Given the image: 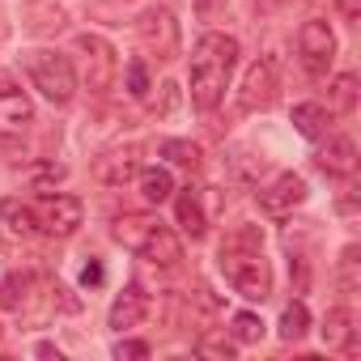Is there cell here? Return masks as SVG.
I'll list each match as a JSON object with an SVG mask.
<instances>
[{
  "instance_id": "obj_1",
  "label": "cell",
  "mask_w": 361,
  "mask_h": 361,
  "mask_svg": "<svg viewBox=\"0 0 361 361\" xmlns=\"http://www.w3.org/2000/svg\"><path fill=\"white\" fill-rule=\"evenodd\" d=\"M234 64H238V39L217 35V30L196 39L192 47V106L196 111H217Z\"/></svg>"
},
{
  "instance_id": "obj_2",
  "label": "cell",
  "mask_w": 361,
  "mask_h": 361,
  "mask_svg": "<svg viewBox=\"0 0 361 361\" xmlns=\"http://www.w3.org/2000/svg\"><path fill=\"white\" fill-rule=\"evenodd\" d=\"M226 281L234 285V293H243L247 302H264L272 293V272H268V259H264V238L255 226H238L226 243H221V255H217Z\"/></svg>"
},
{
  "instance_id": "obj_3",
  "label": "cell",
  "mask_w": 361,
  "mask_h": 361,
  "mask_svg": "<svg viewBox=\"0 0 361 361\" xmlns=\"http://www.w3.org/2000/svg\"><path fill=\"white\" fill-rule=\"evenodd\" d=\"M22 68H26V77L35 81V90H39L47 102L68 106V102L77 98V68H73L68 56H60V51H51V47H35V51L22 56Z\"/></svg>"
},
{
  "instance_id": "obj_4",
  "label": "cell",
  "mask_w": 361,
  "mask_h": 361,
  "mask_svg": "<svg viewBox=\"0 0 361 361\" xmlns=\"http://www.w3.org/2000/svg\"><path fill=\"white\" fill-rule=\"evenodd\" d=\"M77 51H81V81L90 94H106L115 85V73H119V60H115V47L98 35H77Z\"/></svg>"
},
{
  "instance_id": "obj_5",
  "label": "cell",
  "mask_w": 361,
  "mask_h": 361,
  "mask_svg": "<svg viewBox=\"0 0 361 361\" xmlns=\"http://www.w3.org/2000/svg\"><path fill=\"white\" fill-rule=\"evenodd\" d=\"M298 56H302V68L310 77H323L336 60V35L323 18H310L302 30H298Z\"/></svg>"
},
{
  "instance_id": "obj_6",
  "label": "cell",
  "mask_w": 361,
  "mask_h": 361,
  "mask_svg": "<svg viewBox=\"0 0 361 361\" xmlns=\"http://www.w3.org/2000/svg\"><path fill=\"white\" fill-rule=\"evenodd\" d=\"M35 221H39V230L43 234H51V238H68V234H77V226H81V200L77 196H43L39 204H35Z\"/></svg>"
},
{
  "instance_id": "obj_7",
  "label": "cell",
  "mask_w": 361,
  "mask_h": 361,
  "mask_svg": "<svg viewBox=\"0 0 361 361\" xmlns=\"http://www.w3.org/2000/svg\"><path fill=\"white\" fill-rule=\"evenodd\" d=\"M136 35L140 43L157 56V60H174L178 56V22L170 9H149L140 22H136Z\"/></svg>"
},
{
  "instance_id": "obj_8",
  "label": "cell",
  "mask_w": 361,
  "mask_h": 361,
  "mask_svg": "<svg viewBox=\"0 0 361 361\" xmlns=\"http://www.w3.org/2000/svg\"><path fill=\"white\" fill-rule=\"evenodd\" d=\"M272 102H276V68H272V60H255L243 77L238 106L243 111H268Z\"/></svg>"
},
{
  "instance_id": "obj_9",
  "label": "cell",
  "mask_w": 361,
  "mask_h": 361,
  "mask_svg": "<svg viewBox=\"0 0 361 361\" xmlns=\"http://www.w3.org/2000/svg\"><path fill=\"white\" fill-rule=\"evenodd\" d=\"M140 174V149L136 145H123V149H111L102 157H94V178L106 188H123Z\"/></svg>"
},
{
  "instance_id": "obj_10",
  "label": "cell",
  "mask_w": 361,
  "mask_h": 361,
  "mask_svg": "<svg viewBox=\"0 0 361 361\" xmlns=\"http://www.w3.org/2000/svg\"><path fill=\"white\" fill-rule=\"evenodd\" d=\"M30 119H35V106H30L26 90H22L9 73H0V132L13 136V132H22Z\"/></svg>"
},
{
  "instance_id": "obj_11",
  "label": "cell",
  "mask_w": 361,
  "mask_h": 361,
  "mask_svg": "<svg viewBox=\"0 0 361 361\" xmlns=\"http://www.w3.org/2000/svg\"><path fill=\"white\" fill-rule=\"evenodd\" d=\"M302 200H306V183L298 174H276L268 188H259V209L268 217H289Z\"/></svg>"
},
{
  "instance_id": "obj_12",
  "label": "cell",
  "mask_w": 361,
  "mask_h": 361,
  "mask_svg": "<svg viewBox=\"0 0 361 361\" xmlns=\"http://www.w3.org/2000/svg\"><path fill=\"white\" fill-rule=\"evenodd\" d=\"M145 314H149V293H145L140 285H123V293L111 302L106 323H111L115 331H128V327H140Z\"/></svg>"
},
{
  "instance_id": "obj_13",
  "label": "cell",
  "mask_w": 361,
  "mask_h": 361,
  "mask_svg": "<svg viewBox=\"0 0 361 361\" xmlns=\"http://www.w3.org/2000/svg\"><path fill=\"white\" fill-rule=\"evenodd\" d=\"M140 255L149 259V264H157V268H178V259H183V243H178V234L174 230H166L161 221L149 230V238L140 243Z\"/></svg>"
},
{
  "instance_id": "obj_14",
  "label": "cell",
  "mask_w": 361,
  "mask_h": 361,
  "mask_svg": "<svg viewBox=\"0 0 361 361\" xmlns=\"http://www.w3.org/2000/svg\"><path fill=\"white\" fill-rule=\"evenodd\" d=\"M323 344H327V348L353 353L357 327H353V310H348V306H331V310H327V319H323Z\"/></svg>"
},
{
  "instance_id": "obj_15",
  "label": "cell",
  "mask_w": 361,
  "mask_h": 361,
  "mask_svg": "<svg viewBox=\"0 0 361 361\" xmlns=\"http://www.w3.org/2000/svg\"><path fill=\"white\" fill-rule=\"evenodd\" d=\"M319 166H323L327 174H353V170H357V145H353L348 136H331V140L323 145V153H319Z\"/></svg>"
},
{
  "instance_id": "obj_16",
  "label": "cell",
  "mask_w": 361,
  "mask_h": 361,
  "mask_svg": "<svg viewBox=\"0 0 361 361\" xmlns=\"http://www.w3.org/2000/svg\"><path fill=\"white\" fill-rule=\"evenodd\" d=\"M153 226H157V221H153L149 213H123V217H115V243L128 247V251H140V243L149 238Z\"/></svg>"
},
{
  "instance_id": "obj_17",
  "label": "cell",
  "mask_w": 361,
  "mask_h": 361,
  "mask_svg": "<svg viewBox=\"0 0 361 361\" xmlns=\"http://www.w3.org/2000/svg\"><path fill=\"white\" fill-rule=\"evenodd\" d=\"M174 213H178V226H183L192 238H204V234H209V217H204V209H200V200H196V192H192V188L178 196Z\"/></svg>"
},
{
  "instance_id": "obj_18",
  "label": "cell",
  "mask_w": 361,
  "mask_h": 361,
  "mask_svg": "<svg viewBox=\"0 0 361 361\" xmlns=\"http://www.w3.org/2000/svg\"><path fill=\"white\" fill-rule=\"evenodd\" d=\"M140 196L149 204H161L174 196V174L166 166H153V170H140Z\"/></svg>"
},
{
  "instance_id": "obj_19",
  "label": "cell",
  "mask_w": 361,
  "mask_h": 361,
  "mask_svg": "<svg viewBox=\"0 0 361 361\" xmlns=\"http://www.w3.org/2000/svg\"><path fill=\"white\" fill-rule=\"evenodd\" d=\"M293 128H298L306 140H319V136L327 132V106H319V102H298V106H293Z\"/></svg>"
},
{
  "instance_id": "obj_20",
  "label": "cell",
  "mask_w": 361,
  "mask_h": 361,
  "mask_svg": "<svg viewBox=\"0 0 361 361\" xmlns=\"http://www.w3.org/2000/svg\"><path fill=\"white\" fill-rule=\"evenodd\" d=\"M0 217H5L18 234H35V230H39L35 209H30V204H22V200H0Z\"/></svg>"
},
{
  "instance_id": "obj_21",
  "label": "cell",
  "mask_w": 361,
  "mask_h": 361,
  "mask_svg": "<svg viewBox=\"0 0 361 361\" xmlns=\"http://www.w3.org/2000/svg\"><path fill=\"white\" fill-rule=\"evenodd\" d=\"M306 331H310V310L302 302L285 306V314H281V340H302Z\"/></svg>"
},
{
  "instance_id": "obj_22",
  "label": "cell",
  "mask_w": 361,
  "mask_h": 361,
  "mask_svg": "<svg viewBox=\"0 0 361 361\" xmlns=\"http://www.w3.org/2000/svg\"><path fill=\"white\" fill-rule=\"evenodd\" d=\"M357 247H344V255H340V272H336V285H340V293L344 298H353L357 289H361V276H357Z\"/></svg>"
},
{
  "instance_id": "obj_23",
  "label": "cell",
  "mask_w": 361,
  "mask_h": 361,
  "mask_svg": "<svg viewBox=\"0 0 361 361\" xmlns=\"http://www.w3.org/2000/svg\"><path fill=\"white\" fill-rule=\"evenodd\" d=\"M26 289H30V276H22V272L5 276V281H0V306H5V310H22L26 306Z\"/></svg>"
},
{
  "instance_id": "obj_24",
  "label": "cell",
  "mask_w": 361,
  "mask_h": 361,
  "mask_svg": "<svg viewBox=\"0 0 361 361\" xmlns=\"http://www.w3.org/2000/svg\"><path fill=\"white\" fill-rule=\"evenodd\" d=\"M161 157L174 161V166H188V170L200 166V149L192 140H161Z\"/></svg>"
},
{
  "instance_id": "obj_25",
  "label": "cell",
  "mask_w": 361,
  "mask_h": 361,
  "mask_svg": "<svg viewBox=\"0 0 361 361\" xmlns=\"http://www.w3.org/2000/svg\"><path fill=\"white\" fill-rule=\"evenodd\" d=\"M331 106H336V111H353V106H357V77H353V73H340V77L331 81Z\"/></svg>"
},
{
  "instance_id": "obj_26",
  "label": "cell",
  "mask_w": 361,
  "mask_h": 361,
  "mask_svg": "<svg viewBox=\"0 0 361 361\" xmlns=\"http://www.w3.org/2000/svg\"><path fill=\"white\" fill-rule=\"evenodd\" d=\"M230 331H234V340H243V344H255V340L264 336V323H259V314L243 310V314H234V319H230Z\"/></svg>"
},
{
  "instance_id": "obj_27",
  "label": "cell",
  "mask_w": 361,
  "mask_h": 361,
  "mask_svg": "<svg viewBox=\"0 0 361 361\" xmlns=\"http://www.w3.org/2000/svg\"><path fill=\"white\" fill-rule=\"evenodd\" d=\"M196 353H200V357H217V361H230V357H234V344H230L226 336H204V340L196 344Z\"/></svg>"
},
{
  "instance_id": "obj_28",
  "label": "cell",
  "mask_w": 361,
  "mask_h": 361,
  "mask_svg": "<svg viewBox=\"0 0 361 361\" xmlns=\"http://www.w3.org/2000/svg\"><path fill=\"white\" fill-rule=\"evenodd\" d=\"M128 94L132 98H145L149 94V68H145V60H132L128 64Z\"/></svg>"
},
{
  "instance_id": "obj_29",
  "label": "cell",
  "mask_w": 361,
  "mask_h": 361,
  "mask_svg": "<svg viewBox=\"0 0 361 361\" xmlns=\"http://www.w3.org/2000/svg\"><path fill=\"white\" fill-rule=\"evenodd\" d=\"M115 357L119 361H140V357H149V344L145 340H119L115 344Z\"/></svg>"
},
{
  "instance_id": "obj_30",
  "label": "cell",
  "mask_w": 361,
  "mask_h": 361,
  "mask_svg": "<svg viewBox=\"0 0 361 361\" xmlns=\"http://www.w3.org/2000/svg\"><path fill=\"white\" fill-rule=\"evenodd\" d=\"M174 106H178V85H174V81H166V85H161V102H157L153 111H157V115H170Z\"/></svg>"
},
{
  "instance_id": "obj_31",
  "label": "cell",
  "mask_w": 361,
  "mask_h": 361,
  "mask_svg": "<svg viewBox=\"0 0 361 361\" xmlns=\"http://www.w3.org/2000/svg\"><path fill=\"white\" fill-rule=\"evenodd\" d=\"M102 276H106V272H102L98 259H90V264L81 268V285H102Z\"/></svg>"
},
{
  "instance_id": "obj_32",
  "label": "cell",
  "mask_w": 361,
  "mask_h": 361,
  "mask_svg": "<svg viewBox=\"0 0 361 361\" xmlns=\"http://www.w3.org/2000/svg\"><path fill=\"white\" fill-rule=\"evenodd\" d=\"M336 5H340V13H344L348 22H357V18H361V0H336Z\"/></svg>"
},
{
  "instance_id": "obj_33",
  "label": "cell",
  "mask_w": 361,
  "mask_h": 361,
  "mask_svg": "<svg viewBox=\"0 0 361 361\" xmlns=\"http://www.w3.org/2000/svg\"><path fill=\"white\" fill-rule=\"evenodd\" d=\"M200 5V13H213V5H221V0H196Z\"/></svg>"
}]
</instances>
